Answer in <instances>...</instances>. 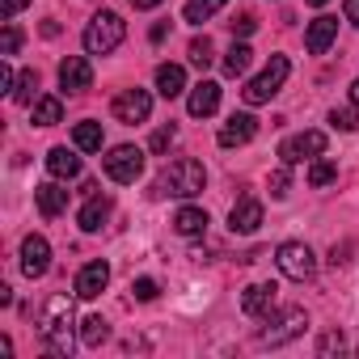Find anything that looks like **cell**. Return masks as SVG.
Masks as SVG:
<instances>
[{
  "mask_svg": "<svg viewBox=\"0 0 359 359\" xmlns=\"http://www.w3.org/2000/svg\"><path fill=\"white\" fill-rule=\"evenodd\" d=\"M203 187H208V169H203V161H195V156H177V161L165 165L161 182H156V195L195 199V195H203Z\"/></svg>",
  "mask_w": 359,
  "mask_h": 359,
  "instance_id": "obj_1",
  "label": "cell"
},
{
  "mask_svg": "<svg viewBox=\"0 0 359 359\" xmlns=\"http://www.w3.org/2000/svg\"><path fill=\"white\" fill-rule=\"evenodd\" d=\"M39 334H43V342L55 355H68L72 351V300L68 296H51L47 300L43 321H39Z\"/></svg>",
  "mask_w": 359,
  "mask_h": 359,
  "instance_id": "obj_2",
  "label": "cell"
},
{
  "mask_svg": "<svg viewBox=\"0 0 359 359\" xmlns=\"http://www.w3.org/2000/svg\"><path fill=\"white\" fill-rule=\"evenodd\" d=\"M123 34H127V22L118 18V13H93V22L85 26V51L89 55H110L118 43H123Z\"/></svg>",
  "mask_w": 359,
  "mask_h": 359,
  "instance_id": "obj_3",
  "label": "cell"
},
{
  "mask_svg": "<svg viewBox=\"0 0 359 359\" xmlns=\"http://www.w3.org/2000/svg\"><path fill=\"white\" fill-rule=\"evenodd\" d=\"M287 72H292V64H287V55H271V64L241 89L245 93V102L250 106H262V102H271L279 89H283V81H287Z\"/></svg>",
  "mask_w": 359,
  "mask_h": 359,
  "instance_id": "obj_4",
  "label": "cell"
},
{
  "mask_svg": "<svg viewBox=\"0 0 359 359\" xmlns=\"http://www.w3.org/2000/svg\"><path fill=\"white\" fill-rule=\"evenodd\" d=\"M275 262H279V271H283L287 279H296V283H304V279L317 275V258H313V250H309L304 241H283V245L275 250Z\"/></svg>",
  "mask_w": 359,
  "mask_h": 359,
  "instance_id": "obj_5",
  "label": "cell"
},
{
  "mask_svg": "<svg viewBox=\"0 0 359 359\" xmlns=\"http://www.w3.org/2000/svg\"><path fill=\"white\" fill-rule=\"evenodd\" d=\"M102 169H106V177L110 182H135V177L144 173V152L135 148V144H118V148H110V156L102 161Z\"/></svg>",
  "mask_w": 359,
  "mask_h": 359,
  "instance_id": "obj_6",
  "label": "cell"
},
{
  "mask_svg": "<svg viewBox=\"0 0 359 359\" xmlns=\"http://www.w3.org/2000/svg\"><path fill=\"white\" fill-rule=\"evenodd\" d=\"M304 325H309L304 309H283L275 321L266 317V330H258V346H283V342H292L296 334H304Z\"/></svg>",
  "mask_w": 359,
  "mask_h": 359,
  "instance_id": "obj_7",
  "label": "cell"
},
{
  "mask_svg": "<svg viewBox=\"0 0 359 359\" xmlns=\"http://www.w3.org/2000/svg\"><path fill=\"white\" fill-rule=\"evenodd\" d=\"M325 131H300V135H287L283 144H279V161L283 165H300V161H309V156H321L325 152Z\"/></svg>",
  "mask_w": 359,
  "mask_h": 359,
  "instance_id": "obj_8",
  "label": "cell"
},
{
  "mask_svg": "<svg viewBox=\"0 0 359 359\" xmlns=\"http://www.w3.org/2000/svg\"><path fill=\"white\" fill-rule=\"evenodd\" d=\"M110 114L118 118V123H144L148 114H152V97H148V89H123L114 102H110Z\"/></svg>",
  "mask_w": 359,
  "mask_h": 359,
  "instance_id": "obj_9",
  "label": "cell"
},
{
  "mask_svg": "<svg viewBox=\"0 0 359 359\" xmlns=\"http://www.w3.org/2000/svg\"><path fill=\"white\" fill-rule=\"evenodd\" d=\"M258 135V118L254 114H229V123L220 127V148H241V144H250Z\"/></svg>",
  "mask_w": 359,
  "mask_h": 359,
  "instance_id": "obj_10",
  "label": "cell"
},
{
  "mask_svg": "<svg viewBox=\"0 0 359 359\" xmlns=\"http://www.w3.org/2000/svg\"><path fill=\"white\" fill-rule=\"evenodd\" d=\"M47 266H51V245H47V237H26L22 241V271L30 275V279H39V275H47Z\"/></svg>",
  "mask_w": 359,
  "mask_h": 359,
  "instance_id": "obj_11",
  "label": "cell"
},
{
  "mask_svg": "<svg viewBox=\"0 0 359 359\" xmlns=\"http://www.w3.org/2000/svg\"><path fill=\"white\" fill-rule=\"evenodd\" d=\"M106 283H110V266L97 258V262H85L81 266V275H76V296L81 300H97L102 292H106Z\"/></svg>",
  "mask_w": 359,
  "mask_h": 359,
  "instance_id": "obj_12",
  "label": "cell"
},
{
  "mask_svg": "<svg viewBox=\"0 0 359 359\" xmlns=\"http://www.w3.org/2000/svg\"><path fill=\"white\" fill-rule=\"evenodd\" d=\"M334 39H338V18H313V26L304 30V47H309V55H325L330 47H334Z\"/></svg>",
  "mask_w": 359,
  "mask_h": 359,
  "instance_id": "obj_13",
  "label": "cell"
},
{
  "mask_svg": "<svg viewBox=\"0 0 359 359\" xmlns=\"http://www.w3.org/2000/svg\"><path fill=\"white\" fill-rule=\"evenodd\" d=\"M60 85H64L68 93H85V89L93 85V68H89V60H85V55H68V60L60 64Z\"/></svg>",
  "mask_w": 359,
  "mask_h": 359,
  "instance_id": "obj_14",
  "label": "cell"
},
{
  "mask_svg": "<svg viewBox=\"0 0 359 359\" xmlns=\"http://www.w3.org/2000/svg\"><path fill=\"white\" fill-rule=\"evenodd\" d=\"M258 224H262V203H258L254 195H241V199H237V208L229 212V229L250 237V233H258Z\"/></svg>",
  "mask_w": 359,
  "mask_h": 359,
  "instance_id": "obj_15",
  "label": "cell"
},
{
  "mask_svg": "<svg viewBox=\"0 0 359 359\" xmlns=\"http://www.w3.org/2000/svg\"><path fill=\"white\" fill-rule=\"evenodd\" d=\"M275 283H250L245 292H241V313L245 317H271V309H275Z\"/></svg>",
  "mask_w": 359,
  "mask_h": 359,
  "instance_id": "obj_16",
  "label": "cell"
},
{
  "mask_svg": "<svg viewBox=\"0 0 359 359\" xmlns=\"http://www.w3.org/2000/svg\"><path fill=\"white\" fill-rule=\"evenodd\" d=\"M187 110H191L195 118H208V114H216V110H220V85H216V81H199V85L191 89V102H187Z\"/></svg>",
  "mask_w": 359,
  "mask_h": 359,
  "instance_id": "obj_17",
  "label": "cell"
},
{
  "mask_svg": "<svg viewBox=\"0 0 359 359\" xmlns=\"http://www.w3.org/2000/svg\"><path fill=\"white\" fill-rule=\"evenodd\" d=\"M208 224H212V216L203 208H177V216H173V233H182V237H203Z\"/></svg>",
  "mask_w": 359,
  "mask_h": 359,
  "instance_id": "obj_18",
  "label": "cell"
},
{
  "mask_svg": "<svg viewBox=\"0 0 359 359\" xmlns=\"http://www.w3.org/2000/svg\"><path fill=\"white\" fill-rule=\"evenodd\" d=\"M34 203H39V212H43L47 220H55V216L68 208V191L55 187V182H43V187H34Z\"/></svg>",
  "mask_w": 359,
  "mask_h": 359,
  "instance_id": "obj_19",
  "label": "cell"
},
{
  "mask_svg": "<svg viewBox=\"0 0 359 359\" xmlns=\"http://www.w3.org/2000/svg\"><path fill=\"white\" fill-rule=\"evenodd\" d=\"M47 173L60 177V182H68V177L81 173V156L68 152V148H51V152H47Z\"/></svg>",
  "mask_w": 359,
  "mask_h": 359,
  "instance_id": "obj_20",
  "label": "cell"
},
{
  "mask_svg": "<svg viewBox=\"0 0 359 359\" xmlns=\"http://www.w3.org/2000/svg\"><path fill=\"white\" fill-rule=\"evenodd\" d=\"M182 89H187V72L177 68V64H161L156 68V93L161 97H177Z\"/></svg>",
  "mask_w": 359,
  "mask_h": 359,
  "instance_id": "obj_21",
  "label": "cell"
},
{
  "mask_svg": "<svg viewBox=\"0 0 359 359\" xmlns=\"http://www.w3.org/2000/svg\"><path fill=\"white\" fill-rule=\"evenodd\" d=\"M106 216H110V199L89 195V203L81 208V229H85V233H97V229L106 224Z\"/></svg>",
  "mask_w": 359,
  "mask_h": 359,
  "instance_id": "obj_22",
  "label": "cell"
},
{
  "mask_svg": "<svg viewBox=\"0 0 359 359\" xmlns=\"http://www.w3.org/2000/svg\"><path fill=\"white\" fill-rule=\"evenodd\" d=\"M30 118H34V127H55L64 118V102L60 97H39L34 110H30Z\"/></svg>",
  "mask_w": 359,
  "mask_h": 359,
  "instance_id": "obj_23",
  "label": "cell"
},
{
  "mask_svg": "<svg viewBox=\"0 0 359 359\" xmlns=\"http://www.w3.org/2000/svg\"><path fill=\"white\" fill-rule=\"evenodd\" d=\"M229 5V0H187V9H182V18L191 22V26H203L208 18H216L220 9Z\"/></svg>",
  "mask_w": 359,
  "mask_h": 359,
  "instance_id": "obj_24",
  "label": "cell"
},
{
  "mask_svg": "<svg viewBox=\"0 0 359 359\" xmlns=\"http://www.w3.org/2000/svg\"><path fill=\"white\" fill-rule=\"evenodd\" d=\"M250 60H254V51L245 43H233L229 55H224V76H245L250 72Z\"/></svg>",
  "mask_w": 359,
  "mask_h": 359,
  "instance_id": "obj_25",
  "label": "cell"
},
{
  "mask_svg": "<svg viewBox=\"0 0 359 359\" xmlns=\"http://www.w3.org/2000/svg\"><path fill=\"white\" fill-rule=\"evenodd\" d=\"M72 144H76L81 152H102V123H76Z\"/></svg>",
  "mask_w": 359,
  "mask_h": 359,
  "instance_id": "obj_26",
  "label": "cell"
},
{
  "mask_svg": "<svg viewBox=\"0 0 359 359\" xmlns=\"http://www.w3.org/2000/svg\"><path fill=\"white\" fill-rule=\"evenodd\" d=\"M106 338H110V325H106L102 317H85V321H81V342H85L89 351H97Z\"/></svg>",
  "mask_w": 359,
  "mask_h": 359,
  "instance_id": "obj_27",
  "label": "cell"
},
{
  "mask_svg": "<svg viewBox=\"0 0 359 359\" xmlns=\"http://www.w3.org/2000/svg\"><path fill=\"white\" fill-rule=\"evenodd\" d=\"M187 55H191V64H195L199 72H208V68H212V60H216V47H212V39L203 34V39H195V43H191V51H187Z\"/></svg>",
  "mask_w": 359,
  "mask_h": 359,
  "instance_id": "obj_28",
  "label": "cell"
},
{
  "mask_svg": "<svg viewBox=\"0 0 359 359\" xmlns=\"http://www.w3.org/2000/svg\"><path fill=\"white\" fill-rule=\"evenodd\" d=\"M334 177H338V165H334V161H313V165H309V187L321 191V187L334 182Z\"/></svg>",
  "mask_w": 359,
  "mask_h": 359,
  "instance_id": "obj_29",
  "label": "cell"
},
{
  "mask_svg": "<svg viewBox=\"0 0 359 359\" xmlns=\"http://www.w3.org/2000/svg\"><path fill=\"white\" fill-rule=\"evenodd\" d=\"M34 89H39V72H34V68H26V72L18 76V89H13V102H22V106H30V102H34Z\"/></svg>",
  "mask_w": 359,
  "mask_h": 359,
  "instance_id": "obj_30",
  "label": "cell"
},
{
  "mask_svg": "<svg viewBox=\"0 0 359 359\" xmlns=\"http://www.w3.org/2000/svg\"><path fill=\"white\" fill-rule=\"evenodd\" d=\"M173 140H177V127H156L152 140H148V148H152V152H169Z\"/></svg>",
  "mask_w": 359,
  "mask_h": 359,
  "instance_id": "obj_31",
  "label": "cell"
},
{
  "mask_svg": "<svg viewBox=\"0 0 359 359\" xmlns=\"http://www.w3.org/2000/svg\"><path fill=\"white\" fill-rule=\"evenodd\" d=\"M18 47H22V30L13 22H5V34H0V55H18Z\"/></svg>",
  "mask_w": 359,
  "mask_h": 359,
  "instance_id": "obj_32",
  "label": "cell"
},
{
  "mask_svg": "<svg viewBox=\"0 0 359 359\" xmlns=\"http://www.w3.org/2000/svg\"><path fill=\"white\" fill-rule=\"evenodd\" d=\"M229 30H233V39H250V34L258 30V22H254V13H241V18L229 22Z\"/></svg>",
  "mask_w": 359,
  "mask_h": 359,
  "instance_id": "obj_33",
  "label": "cell"
},
{
  "mask_svg": "<svg viewBox=\"0 0 359 359\" xmlns=\"http://www.w3.org/2000/svg\"><path fill=\"white\" fill-rule=\"evenodd\" d=\"M131 296L148 304V300H156V296H161V287H156V279H135V283H131Z\"/></svg>",
  "mask_w": 359,
  "mask_h": 359,
  "instance_id": "obj_34",
  "label": "cell"
},
{
  "mask_svg": "<svg viewBox=\"0 0 359 359\" xmlns=\"http://www.w3.org/2000/svg\"><path fill=\"white\" fill-rule=\"evenodd\" d=\"M342 346H346V338H342V330H330V334H325V338L317 342V355H334V351L342 355Z\"/></svg>",
  "mask_w": 359,
  "mask_h": 359,
  "instance_id": "obj_35",
  "label": "cell"
},
{
  "mask_svg": "<svg viewBox=\"0 0 359 359\" xmlns=\"http://www.w3.org/2000/svg\"><path fill=\"white\" fill-rule=\"evenodd\" d=\"M287 169H292V165H279V169L271 173V195H275V199H283V195H287V182H292Z\"/></svg>",
  "mask_w": 359,
  "mask_h": 359,
  "instance_id": "obj_36",
  "label": "cell"
},
{
  "mask_svg": "<svg viewBox=\"0 0 359 359\" xmlns=\"http://www.w3.org/2000/svg\"><path fill=\"white\" fill-rule=\"evenodd\" d=\"M330 123L338 127V131H355L359 123H355V110H330Z\"/></svg>",
  "mask_w": 359,
  "mask_h": 359,
  "instance_id": "obj_37",
  "label": "cell"
},
{
  "mask_svg": "<svg viewBox=\"0 0 359 359\" xmlns=\"http://www.w3.org/2000/svg\"><path fill=\"white\" fill-rule=\"evenodd\" d=\"M26 5H30V0H0V13H5V18H18Z\"/></svg>",
  "mask_w": 359,
  "mask_h": 359,
  "instance_id": "obj_38",
  "label": "cell"
},
{
  "mask_svg": "<svg viewBox=\"0 0 359 359\" xmlns=\"http://www.w3.org/2000/svg\"><path fill=\"white\" fill-rule=\"evenodd\" d=\"M13 81H18V76H13V68L5 64V68H0V89H13Z\"/></svg>",
  "mask_w": 359,
  "mask_h": 359,
  "instance_id": "obj_39",
  "label": "cell"
},
{
  "mask_svg": "<svg viewBox=\"0 0 359 359\" xmlns=\"http://www.w3.org/2000/svg\"><path fill=\"white\" fill-rule=\"evenodd\" d=\"M346 22L359 26V0H346Z\"/></svg>",
  "mask_w": 359,
  "mask_h": 359,
  "instance_id": "obj_40",
  "label": "cell"
},
{
  "mask_svg": "<svg viewBox=\"0 0 359 359\" xmlns=\"http://www.w3.org/2000/svg\"><path fill=\"white\" fill-rule=\"evenodd\" d=\"M165 34H169V26H165V22H156V26H152V34H148V39H152V43H165Z\"/></svg>",
  "mask_w": 359,
  "mask_h": 359,
  "instance_id": "obj_41",
  "label": "cell"
},
{
  "mask_svg": "<svg viewBox=\"0 0 359 359\" xmlns=\"http://www.w3.org/2000/svg\"><path fill=\"white\" fill-rule=\"evenodd\" d=\"M135 9H156V5H165V0H131Z\"/></svg>",
  "mask_w": 359,
  "mask_h": 359,
  "instance_id": "obj_42",
  "label": "cell"
},
{
  "mask_svg": "<svg viewBox=\"0 0 359 359\" xmlns=\"http://www.w3.org/2000/svg\"><path fill=\"white\" fill-rule=\"evenodd\" d=\"M351 102H355V110H359V81L351 85Z\"/></svg>",
  "mask_w": 359,
  "mask_h": 359,
  "instance_id": "obj_43",
  "label": "cell"
},
{
  "mask_svg": "<svg viewBox=\"0 0 359 359\" xmlns=\"http://www.w3.org/2000/svg\"><path fill=\"white\" fill-rule=\"evenodd\" d=\"M309 5H313V9H321V5H330V0H309Z\"/></svg>",
  "mask_w": 359,
  "mask_h": 359,
  "instance_id": "obj_44",
  "label": "cell"
}]
</instances>
